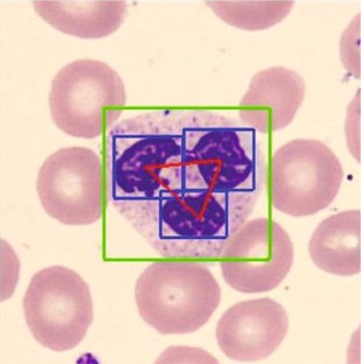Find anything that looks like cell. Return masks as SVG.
<instances>
[{"mask_svg":"<svg viewBox=\"0 0 361 364\" xmlns=\"http://www.w3.org/2000/svg\"><path fill=\"white\" fill-rule=\"evenodd\" d=\"M108 196L162 257L216 259L267 180L256 132L199 109L145 111L111 127Z\"/></svg>","mask_w":361,"mask_h":364,"instance_id":"obj_1","label":"cell"},{"mask_svg":"<svg viewBox=\"0 0 361 364\" xmlns=\"http://www.w3.org/2000/svg\"><path fill=\"white\" fill-rule=\"evenodd\" d=\"M140 318L163 335L197 332L221 301V287L205 264L194 259L153 262L135 287Z\"/></svg>","mask_w":361,"mask_h":364,"instance_id":"obj_2","label":"cell"},{"mask_svg":"<svg viewBox=\"0 0 361 364\" xmlns=\"http://www.w3.org/2000/svg\"><path fill=\"white\" fill-rule=\"evenodd\" d=\"M48 105L62 132L96 139L117 123L127 105V90L118 73L105 62L76 60L53 78Z\"/></svg>","mask_w":361,"mask_h":364,"instance_id":"obj_3","label":"cell"},{"mask_svg":"<svg viewBox=\"0 0 361 364\" xmlns=\"http://www.w3.org/2000/svg\"><path fill=\"white\" fill-rule=\"evenodd\" d=\"M23 309L33 338L56 353L78 347L94 321L88 284L78 272L61 265L46 267L32 277Z\"/></svg>","mask_w":361,"mask_h":364,"instance_id":"obj_4","label":"cell"},{"mask_svg":"<svg viewBox=\"0 0 361 364\" xmlns=\"http://www.w3.org/2000/svg\"><path fill=\"white\" fill-rule=\"evenodd\" d=\"M342 180V163L328 145L315 139L291 140L271 158V205L293 218L311 216L331 205Z\"/></svg>","mask_w":361,"mask_h":364,"instance_id":"obj_5","label":"cell"},{"mask_svg":"<svg viewBox=\"0 0 361 364\" xmlns=\"http://www.w3.org/2000/svg\"><path fill=\"white\" fill-rule=\"evenodd\" d=\"M36 194L46 214L70 227H85L105 213V169L87 147H65L43 161L36 176Z\"/></svg>","mask_w":361,"mask_h":364,"instance_id":"obj_6","label":"cell"},{"mask_svg":"<svg viewBox=\"0 0 361 364\" xmlns=\"http://www.w3.org/2000/svg\"><path fill=\"white\" fill-rule=\"evenodd\" d=\"M224 280L241 293H264L280 287L295 260L293 243L282 225L271 218L244 223L221 255Z\"/></svg>","mask_w":361,"mask_h":364,"instance_id":"obj_7","label":"cell"},{"mask_svg":"<svg viewBox=\"0 0 361 364\" xmlns=\"http://www.w3.org/2000/svg\"><path fill=\"white\" fill-rule=\"evenodd\" d=\"M289 331L283 306L271 298L241 301L219 320L215 338L226 358L241 363L263 361L280 348Z\"/></svg>","mask_w":361,"mask_h":364,"instance_id":"obj_8","label":"cell"},{"mask_svg":"<svg viewBox=\"0 0 361 364\" xmlns=\"http://www.w3.org/2000/svg\"><path fill=\"white\" fill-rule=\"evenodd\" d=\"M304 78L286 67H271L251 78L239 103L244 127L269 134L289 127L305 98Z\"/></svg>","mask_w":361,"mask_h":364,"instance_id":"obj_9","label":"cell"},{"mask_svg":"<svg viewBox=\"0 0 361 364\" xmlns=\"http://www.w3.org/2000/svg\"><path fill=\"white\" fill-rule=\"evenodd\" d=\"M36 14L56 31L78 39H103L118 31L127 14L123 0H36Z\"/></svg>","mask_w":361,"mask_h":364,"instance_id":"obj_10","label":"cell"},{"mask_svg":"<svg viewBox=\"0 0 361 364\" xmlns=\"http://www.w3.org/2000/svg\"><path fill=\"white\" fill-rule=\"evenodd\" d=\"M309 255L319 270L330 274L360 273V210H345L323 220L310 238Z\"/></svg>","mask_w":361,"mask_h":364,"instance_id":"obj_11","label":"cell"},{"mask_svg":"<svg viewBox=\"0 0 361 364\" xmlns=\"http://www.w3.org/2000/svg\"><path fill=\"white\" fill-rule=\"evenodd\" d=\"M206 5L219 19L239 30L256 32L282 23L293 9V0H211Z\"/></svg>","mask_w":361,"mask_h":364,"instance_id":"obj_12","label":"cell"},{"mask_svg":"<svg viewBox=\"0 0 361 364\" xmlns=\"http://www.w3.org/2000/svg\"><path fill=\"white\" fill-rule=\"evenodd\" d=\"M360 36V14H358L342 34L339 53L346 70L359 80L361 77Z\"/></svg>","mask_w":361,"mask_h":364,"instance_id":"obj_13","label":"cell"},{"mask_svg":"<svg viewBox=\"0 0 361 364\" xmlns=\"http://www.w3.org/2000/svg\"><path fill=\"white\" fill-rule=\"evenodd\" d=\"M19 277V258L10 244L1 240V301L14 296Z\"/></svg>","mask_w":361,"mask_h":364,"instance_id":"obj_14","label":"cell"},{"mask_svg":"<svg viewBox=\"0 0 361 364\" xmlns=\"http://www.w3.org/2000/svg\"><path fill=\"white\" fill-rule=\"evenodd\" d=\"M346 143L348 151L360 163V89L348 105L345 122Z\"/></svg>","mask_w":361,"mask_h":364,"instance_id":"obj_15","label":"cell"},{"mask_svg":"<svg viewBox=\"0 0 361 364\" xmlns=\"http://www.w3.org/2000/svg\"><path fill=\"white\" fill-rule=\"evenodd\" d=\"M157 363H218L207 351L193 347H169L160 355Z\"/></svg>","mask_w":361,"mask_h":364,"instance_id":"obj_16","label":"cell"}]
</instances>
